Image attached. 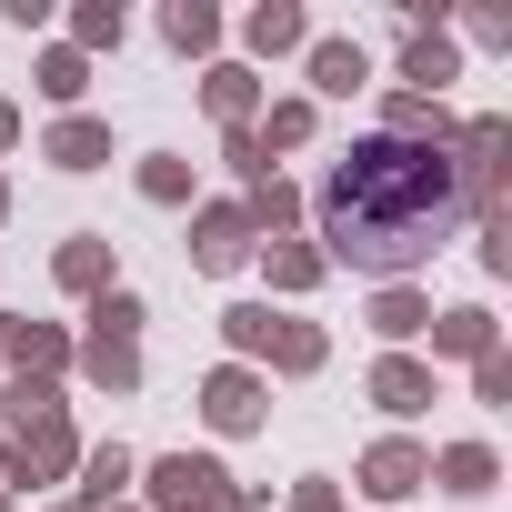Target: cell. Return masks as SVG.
<instances>
[{
  "mask_svg": "<svg viewBox=\"0 0 512 512\" xmlns=\"http://www.w3.org/2000/svg\"><path fill=\"white\" fill-rule=\"evenodd\" d=\"M452 211H462V191H452V171H442L432 151L372 141V151H352V161L332 171V241L352 251V262H372V272L432 251V231H442Z\"/></svg>",
  "mask_w": 512,
  "mask_h": 512,
  "instance_id": "1",
  "label": "cell"
}]
</instances>
